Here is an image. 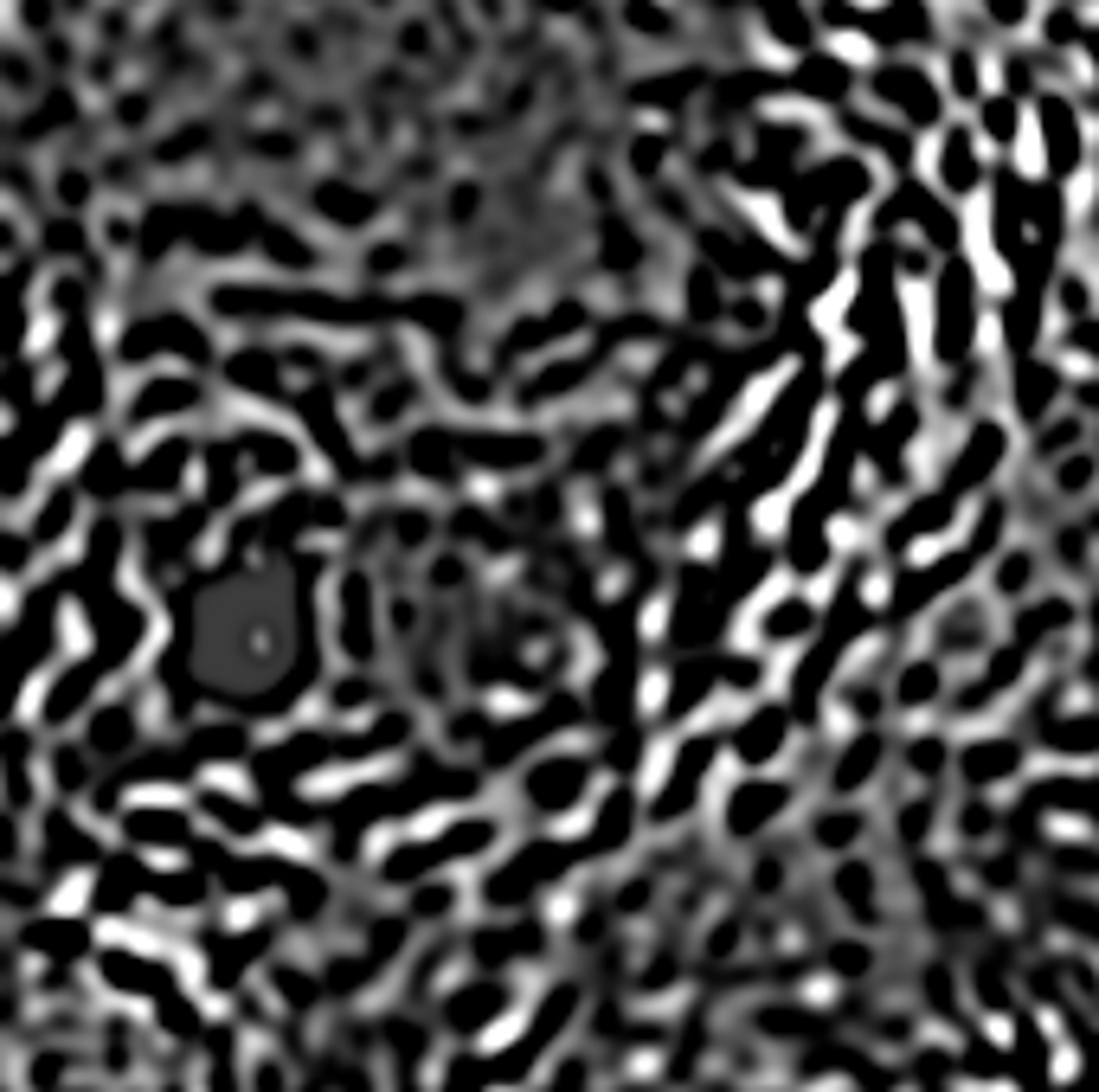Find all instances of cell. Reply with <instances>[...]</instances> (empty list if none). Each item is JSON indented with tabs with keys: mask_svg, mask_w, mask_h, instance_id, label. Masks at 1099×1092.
Wrapping results in <instances>:
<instances>
[{
	"mask_svg": "<svg viewBox=\"0 0 1099 1092\" xmlns=\"http://www.w3.org/2000/svg\"><path fill=\"white\" fill-rule=\"evenodd\" d=\"M875 97L900 103L906 116H932V91H926V78H919V72H881L875 78Z\"/></svg>",
	"mask_w": 1099,
	"mask_h": 1092,
	"instance_id": "obj_1",
	"label": "cell"
},
{
	"mask_svg": "<svg viewBox=\"0 0 1099 1092\" xmlns=\"http://www.w3.org/2000/svg\"><path fill=\"white\" fill-rule=\"evenodd\" d=\"M778 803H784V790H778V784H746L740 797H733V816H727V823L746 836V830H759L765 816H778Z\"/></svg>",
	"mask_w": 1099,
	"mask_h": 1092,
	"instance_id": "obj_2",
	"label": "cell"
},
{
	"mask_svg": "<svg viewBox=\"0 0 1099 1092\" xmlns=\"http://www.w3.org/2000/svg\"><path fill=\"white\" fill-rule=\"evenodd\" d=\"M778 746H784V714L765 707V714L746 720V733H740V759H753V765H759V759H772Z\"/></svg>",
	"mask_w": 1099,
	"mask_h": 1092,
	"instance_id": "obj_3",
	"label": "cell"
},
{
	"mask_svg": "<svg viewBox=\"0 0 1099 1092\" xmlns=\"http://www.w3.org/2000/svg\"><path fill=\"white\" fill-rule=\"evenodd\" d=\"M997 444H1003V437H997V425H984V431H977V437H971V450L958 456V475H952V488L977 482V475H984L990 463H997Z\"/></svg>",
	"mask_w": 1099,
	"mask_h": 1092,
	"instance_id": "obj_4",
	"label": "cell"
},
{
	"mask_svg": "<svg viewBox=\"0 0 1099 1092\" xmlns=\"http://www.w3.org/2000/svg\"><path fill=\"white\" fill-rule=\"evenodd\" d=\"M181 405H194V386H187V379H161V386H148L142 418H154V412H181Z\"/></svg>",
	"mask_w": 1099,
	"mask_h": 1092,
	"instance_id": "obj_5",
	"label": "cell"
},
{
	"mask_svg": "<svg viewBox=\"0 0 1099 1092\" xmlns=\"http://www.w3.org/2000/svg\"><path fill=\"white\" fill-rule=\"evenodd\" d=\"M804 91L810 97H843V65H836V59H810L804 65Z\"/></svg>",
	"mask_w": 1099,
	"mask_h": 1092,
	"instance_id": "obj_6",
	"label": "cell"
},
{
	"mask_svg": "<svg viewBox=\"0 0 1099 1092\" xmlns=\"http://www.w3.org/2000/svg\"><path fill=\"white\" fill-rule=\"evenodd\" d=\"M1016 765V752L1009 746H984V752H971V778H1003V771Z\"/></svg>",
	"mask_w": 1099,
	"mask_h": 1092,
	"instance_id": "obj_7",
	"label": "cell"
},
{
	"mask_svg": "<svg viewBox=\"0 0 1099 1092\" xmlns=\"http://www.w3.org/2000/svg\"><path fill=\"white\" fill-rule=\"evenodd\" d=\"M875 752H881V746H868V739H862V746H855V759H849L843 771H836V778H843V784H855V778H862L868 765H875Z\"/></svg>",
	"mask_w": 1099,
	"mask_h": 1092,
	"instance_id": "obj_8",
	"label": "cell"
},
{
	"mask_svg": "<svg viewBox=\"0 0 1099 1092\" xmlns=\"http://www.w3.org/2000/svg\"><path fill=\"white\" fill-rule=\"evenodd\" d=\"M932 688H939V681H932V668H913V675H906V700H926Z\"/></svg>",
	"mask_w": 1099,
	"mask_h": 1092,
	"instance_id": "obj_9",
	"label": "cell"
}]
</instances>
